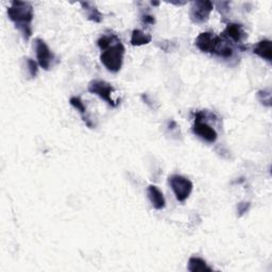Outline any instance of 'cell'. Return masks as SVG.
Instances as JSON below:
<instances>
[{"instance_id":"6da1fadb","label":"cell","mask_w":272,"mask_h":272,"mask_svg":"<svg viewBox=\"0 0 272 272\" xmlns=\"http://www.w3.org/2000/svg\"><path fill=\"white\" fill-rule=\"evenodd\" d=\"M7 13L9 19L14 22L16 29L22 34L24 41H29L32 36L31 23L34 17L32 5L27 2H12Z\"/></svg>"},{"instance_id":"7a4b0ae2","label":"cell","mask_w":272,"mask_h":272,"mask_svg":"<svg viewBox=\"0 0 272 272\" xmlns=\"http://www.w3.org/2000/svg\"><path fill=\"white\" fill-rule=\"evenodd\" d=\"M125 53V46L119 41L101 52L100 61L108 71L118 72L122 67Z\"/></svg>"},{"instance_id":"3957f363","label":"cell","mask_w":272,"mask_h":272,"mask_svg":"<svg viewBox=\"0 0 272 272\" xmlns=\"http://www.w3.org/2000/svg\"><path fill=\"white\" fill-rule=\"evenodd\" d=\"M168 182L178 201L184 202L188 199L194 188L191 180L180 175H172L168 178Z\"/></svg>"},{"instance_id":"277c9868","label":"cell","mask_w":272,"mask_h":272,"mask_svg":"<svg viewBox=\"0 0 272 272\" xmlns=\"http://www.w3.org/2000/svg\"><path fill=\"white\" fill-rule=\"evenodd\" d=\"M214 9V4L212 2H203V0H198V2L192 3L189 9V17L195 23H204L208 20L209 15Z\"/></svg>"},{"instance_id":"5b68a950","label":"cell","mask_w":272,"mask_h":272,"mask_svg":"<svg viewBox=\"0 0 272 272\" xmlns=\"http://www.w3.org/2000/svg\"><path fill=\"white\" fill-rule=\"evenodd\" d=\"M88 90L91 94L98 96L99 98L102 99V100H104L111 106L115 107L118 104V102H115L112 99V94L114 92V88L110 83H107L106 81L93 80L90 82Z\"/></svg>"},{"instance_id":"8992f818","label":"cell","mask_w":272,"mask_h":272,"mask_svg":"<svg viewBox=\"0 0 272 272\" xmlns=\"http://www.w3.org/2000/svg\"><path fill=\"white\" fill-rule=\"evenodd\" d=\"M34 49L39 65L45 70L50 69L53 65V61L56 60V57L55 53L50 50V48H49L48 45L45 43V41L39 38L35 39Z\"/></svg>"},{"instance_id":"52a82bcc","label":"cell","mask_w":272,"mask_h":272,"mask_svg":"<svg viewBox=\"0 0 272 272\" xmlns=\"http://www.w3.org/2000/svg\"><path fill=\"white\" fill-rule=\"evenodd\" d=\"M193 132L197 136H199V138L202 139L203 141H205L207 143H211V144L215 143L218 139V134L215 131V129L212 128L205 121H203L201 112L196 114L195 123L193 126Z\"/></svg>"},{"instance_id":"ba28073f","label":"cell","mask_w":272,"mask_h":272,"mask_svg":"<svg viewBox=\"0 0 272 272\" xmlns=\"http://www.w3.org/2000/svg\"><path fill=\"white\" fill-rule=\"evenodd\" d=\"M219 42V36L214 32H202L197 36L195 45L204 53H214Z\"/></svg>"},{"instance_id":"9c48e42d","label":"cell","mask_w":272,"mask_h":272,"mask_svg":"<svg viewBox=\"0 0 272 272\" xmlns=\"http://www.w3.org/2000/svg\"><path fill=\"white\" fill-rule=\"evenodd\" d=\"M221 36H224L225 39L230 41L232 44H241L242 41L246 39L247 34L241 24L231 22L228 23L225 31L221 33Z\"/></svg>"},{"instance_id":"30bf717a","label":"cell","mask_w":272,"mask_h":272,"mask_svg":"<svg viewBox=\"0 0 272 272\" xmlns=\"http://www.w3.org/2000/svg\"><path fill=\"white\" fill-rule=\"evenodd\" d=\"M147 195H148V198H149L152 206L155 209H157V211H160V209H163L165 207L166 201H165L164 195L155 186V185H149V186H148Z\"/></svg>"},{"instance_id":"8fae6325","label":"cell","mask_w":272,"mask_h":272,"mask_svg":"<svg viewBox=\"0 0 272 272\" xmlns=\"http://www.w3.org/2000/svg\"><path fill=\"white\" fill-rule=\"evenodd\" d=\"M253 53L266 60L269 63L272 61V42L270 40L259 41L253 48Z\"/></svg>"},{"instance_id":"7c38bea8","label":"cell","mask_w":272,"mask_h":272,"mask_svg":"<svg viewBox=\"0 0 272 272\" xmlns=\"http://www.w3.org/2000/svg\"><path fill=\"white\" fill-rule=\"evenodd\" d=\"M69 102L80 113L83 121L85 122V125L88 126L89 128H93V122L88 115V111H86V107H85L83 101L81 100V98L80 97H71Z\"/></svg>"},{"instance_id":"4fadbf2b","label":"cell","mask_w":272,"mask_h":272,"mask_svg":"<svg viewBox=\"0 0 272 272\" xmlns=\"http://www.w3.org/2000/svg\"><path fill=\"white\" fill-rule=\"evenodd\" d=\"M81 6L83 10L85 11L86 16H88L89 20L97 22V23L102 21V14L93 3H81Z\"/></svg>"},{"instance_id":"5bb4252c","label":"cell","mask_w":272,"mask_h":272,"mask_svg":"<svg viewBox=\"0 0 272 272\" xmlns=\"http://www.w3.org/2000/svg\"><path fill=\"white\" fill-rule=\"evenodd\" d=\"M187 269L191 272H212V268L207 266L204 259L197 256L189 258Z\"/></svg>"},{"instance_id":"9a60e30c","label":"cell","mask_w":272,"mask_h":272,"mask_svg":"<svg viewBox=\"0 0 272 272\" xmlns=\"http://www.w3.org/2000/svg\"><path fill=\"white\" fill-rule=\"evenodd\" d=\"M152 41L151 35L147 34L145 32H143L140 29H135L132 31V35H131V45L132 46H143V45H147L149 44Z\"/></svg>"},{"instance_id":"2e32d148","label":"cell","mask_w":272,"mask_h":272,"mask_svg":"<svg viewBox=\"0 0 272 272\" xmlns=\"http://www.w3.org/2000/svg\"><path fill=\"white\" fill-rule=\"evenodd\" d=\"M119 41L120 40L117 38L115 34H104L97 41V45L99 48H100V50L103 51V50H105V49H107L108 47H111L113 44H115Z\"/></svg>"},{"instance_id":"e0dca14e","label":"cell","mask_w":272,"mask_h":272,"mask_svg":"<svg viewBox=\"0 0 272 272\" xmlns=\"http://www.w3.org/2000/svg\"><path fill=\"white\" fill-rule=\"evenodd\" d=\"M27 65H28V70L30 73L31 78H35L36 75H38L39 71V63H36L35 61L32 59H27Z\"/></svg>"},{"instance_id":"ac0fdd59","label":"cell","mask_w":272,"mask_h":272,"mask_svg":"<svg viewBox=\"0 0 272 272\" xmlns=\"http://www.w3.org/2000/svg\"><path fill=\"white\" fill-rule=\"evenodd\" d=\"M257 97L259 99V101H261L263 104H265L266 106H270V98H271V94L270 91H259L257 93Z\"/></svg>"},{"instance_id":"d6986e66","label":"cell","mask_w":272,"mask_h":272,"mask_svg":"<svg viewBox=\"0 0 272 272\" xmlns=\"http://www.w3.org/2000/svg\"><path fill=\"white\" fill-rule=\"evenodd\" d=\"M250 208V203L249 202H240L237 205V212L239 213L238 216H242L244 213L249 211Z\"/></svg>"},{"instance_id":"ffe728a7","label":"cell","mask_w":272,"mask_h":272,"mask_svg":"<svg viewBox=\"0 0 272 272\" xmlns=\"http://www.w3.org/2000/svg\"><path fill=\"white\" fill-rule=\"evenodd\" d=\"M142 19H143V22H144L145 24H153V23L155 22L154 16L149 15V14H145V15L142 17Z\"/></svg>"},{"instance_id":"44dd1931","label":"cell","mask_w":272,"mask_h":272,"mask_svg":"<svg viewBox=\"0 0 272 272\" xmlns=\"http://www.w3.org/2000/svg\"><path fill=\"white\" fill-rule=\"evenodd\" d=\"M159 4L158 3H152V6H158Z\"/></svg>"}]
</instances>
